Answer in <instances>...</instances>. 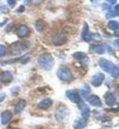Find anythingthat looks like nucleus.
Segmentation results:
<instances>
[{
  "label": "nucleus",
  "mask_w": 119,
  "mask_h": 129,
  "mask_svg": "<svg viewBox=\"0 0 119 129\" xmlns=\"http://www.w3.org/2000/svg\"><path fill=\"white\" fill-rule=\"evenodd\" d=\"M105 102L106 104L109 106H114L116 103V99L113 93H108L105 97Z\"/></svg>",
  "instance_id": "obj_15"
},
{
  "label": "nucleus",
  "mask_w": 119,
  "mask_h": 129,
  "mask_svg": "<svg viewBox=\"0 0 119 129\" xmlns=\"http://www.w3.org/2000/svg\"><path fill=\"white\" fill-rule=\"evenodd\" d=\"M101 36L98 33H90V40L93 41H100Z\"/></svg>",
  "instance_id": "obj_23"
},
{
  "label": "nucleus",
  "mask_w": 119,
  "mask_h": 129,
  "mask_svg": "<svg viewBox=\"0 0 119 129\" xmlns=\"http://www.w3.org/2000/svg\"><path fill=\"white\" fill-rule=\"evenodd\" d=\"M87 101L91 105H93L94 107H100L101 105H102L100 98L98 96H96V95H91L90 97L87 98Z\"/></svg>",
  "instance_id": "obj_8"
},
{
  "label": "nucleus",
  "mask_w": 119,
  "mask_h": 129,
  "mask_svg": "<svg viewBox=\"0 0 119 129\" xmlns=\"http://www.w3.org/2000/svg\"><path fill=\"white\" fill-rule=\"evenodd\" d=\"M80 110H81V113H82V116L83 118L87 119L90 116V108L88 107V105L85 104L84 102H82L80 104Z\"/></svg>",
  "instance_id": "obj_10"
},
{
  "label": "nucleus",
  "mask_w": 119,
  "mask_h": 129,
  "mask_svg": "<svg viewBox=\"0 0 119 129\" xmlns=\"http://www.w3.org/2000/svg\"><path fill=\"white\" fill-rule=\"evenodd\" d=\"M46 27V23L44 22V20H41V19H39L35 22V28L38 31H41L45 29Z\"/></svg>",
  "instance_id": "obj_18"
},
{
  "label": "nucleus",
  "mask_w": 119,
  "mask_h": 129,
  "mask_svg": "<svg viewBox=\"0 0 119 129\" xmlns=\"http://www.w3.org/2000/svg\"><path fill=\"white\" fill-rule=\"evenodd\" d=\"M1 79H2V81L4 83H9L13 79V76H12L11 72L6 71V72H3L2 76H1Z\"/></svg>",
  "instance_id": "obj_16"
},
{
  "label": "nucleus",
  "mask_w": 119,
  "mask_h": 129,
  "mask_svg": "<svg viewBox=\"0 0 119 129\" xmlns=\"http://www.w3.org/2000/svg\"><path fill=\"white\" fill-rule=\"evenodd\" d=\"M24 11H25V7H24V6H20V7L18 8L17 12H18V13H22V12H24Z\"/></svg>",
  "instance_id": "obj_28"
},
{
  "label": "nucleus",
  "mask_w": 119,
  "mask_h": 129,
  "mask_svg": "<svg viewBox=\"0 0 119 129\" xmlns=\"http://www.w3.org/2000/svg\"><path fill=\"white\" fill-rule=\"evenodd\" d=\"M57 76L61 80L63 81H70L72 79V74H71V70L66 68V67L59 68L57 71Z\"/></svg>",
  "instance_id": "obj_2"
},
{
  "label": "nucleus",
  "mask_w": 119,
  "mask_h": 129,
  "mask_svg": "<svg viewBox=\"0 0 119 129\" xmlns=\"http://www.w3.org/2000/svg\"><path fill=\"white\" fill-rule=\"evenodd\" d=\"M67 97L69 98V100H71V102H74V103H80L81 102V98L78 92L73 91V90H68L66 92Z\"/></svg>",
  "instance_id": "obj_7"
},
{
  "label": "nucleus",
  "mask_w": 119,
  "mask_h": 129,
  "mask_svg": "<svg viewBox=\"0 0 119 129\" xmlns=\"http://www.w3.org/2000/svg\"><path fill=\"white\" fill-rule=\"evenodd\" d=\"M118 16V13L115 12V11H108L107 14H106V18H113V17H117Z\"/></svg>",
  "instance_id": "obj_24"
},
{
  "label": "nucleus",
  "mask_w": 119,
  "mask_h": 129,
  "mask_svg": "<svg viewBox=\"0 0 119 129\" xmlns=\"http://www.w3.org/2000/svg\"><path fill=\"white\" fill-rule=\"evenodd\" d=\"M52 105V101L49 98H46V99H43L42 101H40V103H39V108L42 109V110H47Z\"/></svg>",
  "instance_id": "obj_12"
},
{
  "label": "nucleus",
  "mask_w": 119,
  "mask_h": 129,
  "mask_svg": "<svg viewBox=\"0 0 119 129\" xmlns=\"http://www.w3.org/2000/svg\"><path fill=\"white\" fill-rule=\"evenodd\" d=\"M12 116H13V114H12V113H11L10 111H5V112H3L2 114H1V123L3 124H7L11 120Z\"/></svg>",
  "instance_id": "obj_11"
},
{
  "label": "nucleus",
  "mask_w": 119,
  "mask_h": 129,
  "mask_svg": "<svg viewBox=\"0 0 119 129\" xmlns=\"http://www.w3.org/2000/svg\"><path fill=\"white\" fill-rule=\"evenodd\" d=\"M29 33V29L26 25H20L17 30V35L20 38H23Z\"/></svg>",
  "instance_id": "obj_9"
},
{
  "label": "nucleus",
  "mask_w": 119,
  "mask_h": 129,
  "mask_svg": "<svg viewBox=\"0 0 119 129\" xmlns=\"http://www.w3.org/2000/svg\"><path fill=\"white\" fill-rule=\"evenodd\" d=\"M11 48H13L14 50H18L17 53H20V52L25 50V46H23L20 43H16L11 45Z\"/></svg>",
  "instance_id": "obj_20"
},
{
  "label": "nucleus",
  "mask_w": 119,
  "mask_h": 129,
  "mask_svg": "<svg viewBox=\"0 0 119 129\" xmlns=\"http://www.w3.org/2000/svg\"><path fill=\"white\" fill-rule=\"evenodd\" d=\"M108 28L109 29H111V30H118V28H119V24L118 22L115 21V20H110L108 22Z\"/></svg>",
  "instance_id": "obj_21"
},
{
  "label": "nucleus",
  "mask_w": 119,
  "mask_h": 129,
  "mask_svg": "<svg viewBox=\"0 0 119 129\" xmlns=\"http://www.w3.org/2000/svg\"><path fill=\"white\" fill-rule=\"evenodd\" d=\"M104 80V75L103 73H97L92 78V84L94 87H99Z\"/></svg>",
  "instance_id": "obj_6"
},
{
  "label": "nucleus",
  "mask_w": 119,
  "mask_h": 129,
  "mask_svg": "<svg viewBox=\"0 0 119 129\" xmlns=\"http://www.w3.org/2000/svg\"><path fill=\"white\" fill-rule=\"evenodd\" d=\"M99 66H100L101 68H102L103 71H105V72H107V73H110V74H111L112 71L114 69V67H116L115 64H114L112 62H110V61H108V60H106V59H103V58L100 59V61H99Z\"/></svg>",
  "instance_id": "obj_3"
},
{
  "label": "nucleus",
  "mask_w": 119,
  "mask_h": 129,
  "mask_svg": "<svg viewBox=\"0 0 119 129\" xmlns=\"http://www.w3.org/2000/svg\"><path fill=\"white\" fill-rule=\"evenodd\" d=\"M85 124H86V123H85L84 120H83V119H81V120H78V122L75 123L74 127H75V129H82L85 126Z\"/></svg>",
  "instance_id": "obj_22"
},
{
  "label": "nucleus",
  "mask_w": 119,
  "mask_h": 129,
  "mask_svg": "<svg viewBox=\"0 0 119 129\" xmlns=\"http://www.w3.org/2000/svg\"><path fill=\"white\" fill-rule=\"evenodd\" d=\"M68 114H69L68 109L66 107H64V106H61V107H59L56 110L55 117L59 122H62L68 116Z\"/></svg>",
  "instance_id": "obj_4"
},
{
  "label": "nucleus",
  "mask_w": 119,
  "mask_h": 129,
  "mask_svg": "<svg viewBox=\"0 0 119 129\" xmlns=\"http://www.w3.org/2000/svg\"><path fill=\"white\" fill-rule=\"evenodd\" d=\"M106 2L110 3V4H112V5H114V4H115L116 3V0H105Z\"/></svg>",
  "instance_id": "obj_31"
},
{
  "label": "nucleus",
  "mask_w": 119,
  "mask_h": 129,
  "mask_svg": "<svg viewBox=\"0 0 119 129\" xmlns=\"http://www.w3.org/2000/svg\"><path fill=\"white\" fill-rule=\"evenodd\" d=\"M73 57L75 59L79 60V61H83V62H84L85 60H86L88 62L87 54H85L84 53H82V52H77V53L73 54Z\"/></svg>",
  "instance_id": "obj_17"
},
{
  "label": "nucleus",
  "mask_w": 119,
  "mask_h": 129,
  "mask_svg": "<svg viewBox=\"0 0 119 129\" xmlns=\"http://www.w3.org/2000/svg\"><path fill=\"white\" fill-rule=\"evenodd\" d=\"M6 94L5 93H0V102H2L4 100L6 99Z\"/></svg>",
  "instance_id": "obj_30"
},
{
  "label": "nucleus",
  "mask_w": 119,
  "mask_h": 129,
  "mask_svg": "<svg viewBox=\"0 0 119 129\" xmlns=\"http://www.w3.org/2000/svg\"><path fill=\"white\" fill-rule=\"evenodd\" d=\"M111 75L113 76L114 78H118V67H117V66L115 67H114V69L113 70V71H112Z\"/></svg>",
  "instance_id": "obj_26"
},
{
  "label": "nucleus",
  "mask_w": 119,
  "mask_h": 129,
  "mask_svg": "<svg viewBox=\"0 0 119 129\" xmlns=\"http://www.w3.org/2000/svg\"><path fill=\"white\" fill-rule=\"evenodd\" d=\"M7 54V48L4 45H0V56H4Z\"/></svg>",
  "instance_id": "obj_25"
},
{
  "label": "nucleus",
  "mask_w": 119,
  "mask_h": 129,
  "mask_svg": "<svg viewBox=\"0 0 119 129\" xmlns=\"http://www.w3.org/2000/svg\"><path fill=\"white\" fill-rule=\"evenodd\" d=\"M26 104H27L26 101H24V100H20V101H19V102H18V103L16 104V106H15V113H20L22 111L25 109Z\"/></svg>",
  "instance_id": "obj_14"
},
{
  "label": "nucleus",
  "mask_w": 119,
  "mask_h": 129,
  "mask_svg": "<svg viewBox=\"0 0 119 129\" xmlns=\"http://www.w3.org/2000/svg\"><path fill=\"white\" fill-rule=\"evenodd\" d=\"M93 51L98 54H103L106 52V46L102 44V45H97L93 47Z\"/></svg>",
  "instance_id": "obj_19"
},
{
  "label": "nucleus",
  "mask_w": 119,
  "mask_h": 129,
  "mask_svg": "<svg viewBox=\"0 0 119 129\" xmlns=\"http://www.w3.org/2000/svg\"><path fill=\"white\" fill-rule=\"evenodd\" d=\"M43 1H44V0H32V3H33L34 5H40Z\"/></svg>",
  "instance_id": "obj_29"
},
{
  "label": "nucleus",
  "mask_w": 119,
  "mask_h": 129,
  "mask_svg": "<svg viewBox=\"0 0 119 129\" xmlns=\"http://www.w3.org/2000/svg\"><path fill=\"white\" fill-rule=\"evenodd\" d=\"M32 0H25V3H27V4H29V3L31 2Z\"/></svg>",
  "instance_id": "obj_32"
},
{
  "label": "nucleus",
  "mask_w": 119,
  "mask_h": 129,
  "mask_svg": "<svg viewBox=\"0 0 119 129\" xmlns=\"http://www.w3.org/2000/svg\"><path fill=\"white\" fill-rule=\"evenodd\" d=\"M38 62L40 66L45 70H50L52 68L53 64H54V59H53L52 55L50 54H40L39 58H38Z\"/></svg>",
  "instance_id": "obj_1"
},
{
  "label": "nucleus",
  "mask_w": 119,
  "mask_h": 129,
  "mask_svg": "<svg viewBox=\"0 0 119 129\" xmlns=\"http://www.w3.org/2000/svg\"><path fill=\"white\" fill-rule=\"evenodd\" d=\"M1 88H2V86H1V83H0V89H1Z\"/></svg>",
  "instance_id": "obj_33"
},
{
  "label": "nucleus",
  "mask_w": 119,
  "mask_h": 129,
  "mask_svg": "<svg viewBox=\"0 0 119 129\" xmlns=\"http://www.w3.org/2000/svg\"><path fill=\"white\" fill-rule=\"evenodd\" d=\"M8 3L11 8H14L16 6V0H8Z\"/></svg>",
  "instance_id": "obj_27"
},
{
  "label": "nucleus",
  "mask_w": 119,
  "mask_h": 129,
  "mask_svg": "<svg viewBox=\"0 0 119 129\" xmlns=\"http://www.w3.org/2000/svg\"><path fill=\"white\" fill-rule=\"evenodd\" d=\"M82 40L86 41V42H90V32H89V28H88V24L86 22L83 23V28H82Z\"/></svg>",
  "instance_id": "obj_13"
},
{
  "label": "nucleus",
  "mask_w": 119,
  "mask_h": 129,
  "mask_svg": "<svg viewBox=\"0 0 119 129\" xmlns=\"http://www.w3.org/2000/svg\"><path fill=\"white\" fill-rule=\"evenodd\" d=\"M52 43L55 44V45H61L67 42V36L64 33H58V34L53 35L52 37Z\"/></svg>",
  "instance_id": "obj_5"
}]
</instances>
